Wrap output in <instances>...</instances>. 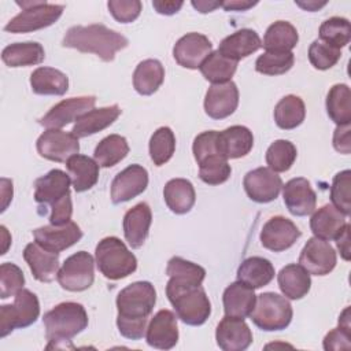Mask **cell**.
Returning <instances> with one entry per match:
<instances>
[{"mask_svg": "<svg viewBox=\"0 0 351 351\" xmlns=\"http://www.w3.org/2000/svg\"><path fill=\"white\" fill-rule=\"evenodd\" d=\"M155 303L156 291L149 281H136L125 287L117 296L119 333L129 340L143 339Z\"/></svg>", "mask_w": 351, "mask_h": 351, "instance_id": "1", "label": "cell"}, {"mask_svg": "<svg viewBox=\"0 0 351 351\" xmlns=\"http://www.w3.org/2000/svg\"><path fill=\"white\" fill-rule=\"evenodd\" d=\"M62 45L80 52L95 53L104 62H112L115 53L129 45V40L104 25L93 23L70 27L62 40Z\"/></svg>", "mask_w": 351, "mask_h": 351, "instance_id": "2", "label": "cell"}, {"mask_svg": "<svg viewBox=\"0 0 351 351\" xmlns=\"http://www.w3.org/2000/svg\"><path fill=\"white\" fill-rule=\"evenodd\" d=\"M88 314L82 304L75 302H63L47 311L43 317L47 350L74 348L71 339L88 326Z\"/></svg>", "mask_w": 351, "mask_h": 351, "instance_id": "3", "label": "cell"}, {"mask_svg": "<svg viewBox=\"0 0 351 351\" xmlns=\"http://www.w3.org/2000/svg\"><path fill=\"white\" fill-rule=\"evenodd\" d=\"M166 295L177 317L186 325H203L211 314V303L202 285L180 284L169 278Z\"/></svg>", "mask_w": 351, "mask_h": 351, "instance_id": "4", "label": "cell"}, {"mask_svg": "<svg viewBox=\"0 0 351 351\" xmlns=\"http://www.w3.org/2000/svg\"><path fill=\"white\" fill-rule=\"evenodd\" d=\"M95 259L100 273L106 278L114 281L128 277L137 269L134 254L115 236L104 237L99 241L95 251Z\"/></svg>", "mask_w": 351, "mask_h": 351, "instance_id": "5", "label": "cell"}, {"mask_svg": "<svg viewBox=\"0 0 351 351\" xmlns=\"http://www.w3.org/2000/svg\"><path fill=\"white\" fill-rule=\"evenodd\" d=\"M16 4L22 7V11L4 26L8 33H29L48 27L60 18L64 10L62 4H49L38 0L16 1Z\"/></svg>", "mask_w": 351, "mask_h": 351, "instance_id": "6", "label": "cell"}, {"mask_svg": "<svg viewBox=\"0 0 351 351\" xmlns=\"http://www.w3.org/2000/svg\"><path fill=\"white\" fill-rule=\"evenodd\" d=\"M293 310L287 298L276 292H263L256 296L255 307L250 317L262 330L273 332L285 329L292 321Z\"/></svg>", "mask_w": 351, "mask_h": 351, "instance_id": "7", "label": "cell"}, {"mask_svg": "<svg viewBox=\"0 0 351 351\" xmlns=\"http://www.w3.org/2000/svg\"><path fill=\"white\" fill-rule=\"evenodd\" d=\"M40 303L36 293L22 288L16 292L12 304L0 306V337H5L14 329L27 328L37 321Z\"/></svg>", "mask_w": 351, "mask_h": 351, "instance_id": "8", "label": "cell"}, {"mask_svg": "<svg viewBox=\"0 0 351 351\" xmlns=\"http://www.w3.org/2000/svg\"><path fill=\"white\" fill-rule=\"evenodd\" d=\"M58 282L70 292L88 289L95 280V259L86 251H78L70 255L58 271Z\"/></svg>", "mask_w": 351, "mask_h": 351, "instance_id": "9", "label": "cell"}, {"mask_svg": "<svg viewBox=\"0 0 351 351\" xmlns=\"http://www.w3.org/2000/svg\"><path fill=\"white\" fill-rule=\"evenodd\" d=\"M36 147L41 158L52 162H67L69 158L80 151L78 137L73 132L60 129H47L37 138Z\"/></svg>", "mask_w": 351, "mask_h": 351, "instance_id": "10", "label": "cell"}, {"mask_svg": "<svg viewBox=\"0 0 351 351\" xmlns=\"http://www.w3.org/2000/svg\"><path fill=\"white\" fill-rule=\"evenodd\" d=\"M95 104V96H78L64 99L55 104L44 117H41L38 119V123L47 129H60L67 123L77 121L85 112L93 110Z\"/></svg>", "mask_w": 351, "mask_h": 351, "instance_id": "11", "label": "cell"}, {"mask_svg": "<svg viewBox=\"0 0 351 351\" xmlns=\"http://www.w3.org/2000/svg\"><path fill=\"white\" fill-rule=\"evenodd\" d=\"M337 263L333 247L318 237H311L304 244L299 255V265L314 276L329 274Z\"/></svg>", "mask_w": 351, "mask_h": 351, "instance_id": "12", "label": "cell"}, {"mask_svg": "<svg viewBox=\"0 0 351 351\" xmlns=\"http://www.w3.org/2000/svg\"><path fill=\"white\" fill-rule=\"evenodd\" d=\"M243 186L251 200L256 203H269L276 200L280 195L282 180L269 167H258L244 176Z\"/></svg>", "mask_w": 351, "mask_h": 351, "instance_id": "13", "label": "cell"}, {"mask_svg": "<svg viewBox=\"0 0 351 351\" xmlns=\"http://www.w3.org/2000/svg\"><path fill=\"white\" fill-rule=\"evenodd\" d=\"M211 41L200 33H186L173 47V56L176 62L191 70H196L211 53Z\"/></svg>", "mask_w": 351, "mask_h": 351, "instance_id": "14", "label": "cell"}, {"mask_svg": "<svg viewBox=\"0 0 351 351\" xmlns=\"http://www.w3.org/2000/svg\"><path fill=\"white\" fill-rule=\"evenodd\" d=\"M148 186V171L140 165H130L119 171L111 182V200L114 204L129 202L141 195Z\"/></svg>", "mask_w": 351, "mask_h": 351, "instance_id": "15", "label": "cell"}, {"mask_svg": "<svg viewBox=\"0 0 351 351\" xmlns=\"http://www.w3.org/2000/svg\"><path fill=\"white\" fill-rule=\"evenodd\" d=\"M299 228L288 218L271 217L261 230V243L266 250L281 252L291 248L300 237Z\"/></svg>", "mask_w": 351, "mask_h": 351, "instance_id": "16", "label": "cell"}, {"mask_svg": "<svg viewBox=\"0 0 351 351\" xmlns=\"http://www.w3.org/2000/svg\"><path fill=\"white\" fill-rule=\"evenodd\" d=\"M33 237L44 250L59 254L78 243L82 237V230L75 222L70 221L62 226L45 225L37 228L33 230Z\"/></svg>", "mask_w": 351, "mask_h": 351, "instance_id": "17", "label": "cell"}, {"mask_svg": "<svg viewBox=\"0 0 351 351\" xmlns=\"http://www.w3.org/2000/svg\"><path fill=\"white\" fill-rule=\"evenodd\" d=\"M239 106V89L233 81L213 84L206 92L204 111L213 119H223L232 115Z\"/></svg>", "mask_w": 351, "mask_h": 351, "instance_id": "18", "label": "cell"}, {"mask_svg": "<svg viewBox=\"0 0 351 351\" xmlns=\"http://www.w3.org/2000/svg\"><path fill=\"white\" fill-rule=\"evenodd\" d=\"M282 199L288 211L295 217H306L314 213L317 195L307 178L296 177L282 185Z\"/></svg>", "mask_w": 351, "mask_h": 351, "instance_id": "19", "label": "cell"}, {"mask_svg": "<svg viewBox=\"0 0 351 351\" xmlns=\"http://www.w3.org/2000/svg\"><path fill=\"white\" fill-rule=\"evenodd\" d=\"M148 346L158 350H170L178 341L176 314L170 310H159L149 321L145 330Z\"/></svg>", "mask_w": 351, "mask_h": 351, "instance_id": "20", "label": "cell"}, {"mask_svg": "<svg viewBox=\"0 0 351 351\" xmlns=\"http://www.w3.org/2000/svg\"><path fill=\"white\" fill-rule=\"evenodd\" d=\"M215 340L223 351H244L252 343V332L244 319L225 315L217 326Z\"/></svg>", "mask_w": 351, "mask_h": 351, "instance_id": "21", "label": "cell"}, {"mask_svg": "<svg viewBox=\"0 0 351 351\" xmlns=\"http://www.w3.org/2000/svg\"><path fill=\"white\" fill-rule=\"evenodd\" d=\"M23 259L26 261L34 278L41 282H51L58 276L59 254L44 250L36 241L25 247Z\"/></svg>", "mask_w": 351, "mask_h": 351, "instance_id": "22", "label": "cell"}, {"mask_svg": "<svg viewBox=\"0 0 351 351\" xmlns=\"http://www.w3.org/2000/svg\"><path fill=\"white\" fill-rule=\"evenodd\" d=\"M70 176L63 170L53 169L34 182V200L38 204L52 206L58 200L70 195Z\"/></svg>", "mask_w": 351, "mask_h": 351, "instance_id": "23", "label": "cell"}, {"mask_svg": "<svg viewBox=\"0 0 351 351\" xmlns=\"http://www.w3.org/2000/svg\"><path fill=\"white\" fill-rule=\"evenodd\" d=\"M152 222V213L147 203L141 202L126 211L123 217V234L128 244L137 250L140 248L149 233V226Z\"/></svg>", "mask_w": 351, "mask_h": 351, "instance_id": "24", "label": "cell"}, {"mask_svg": "<svg viewBox=\"0 0 351 351\" xmlns=\"http://www.w3.org/2000/svg\"><path fill=\"white\" fill-rule=\"evenodd\" d=\"M217 144L225 159H239L250 154L254 145L252 132L241 125H233L218 132Z\"/></svg>", "mask_w": 351, "mask_h": 351, "instance_id": "25", "label": "cell"}, {"mask_svg": "<svg viewBox=\"0 0 351 351\" xmlns=\"http://www.w3.org/2000/svg\"><path fill=\"white\" fill-rule=\"evenodd\" d=\"M225 315L233 318H247L255 307L256 295L248 285L236 281L226 287L222 296Z\"/></svg>", "mask_w": 351, "mask_h": 351, "instance_id": "26", "label": "cell"}, {"mask_svg": "<svg viewBox=\"0 0 351 351\" xmlns=\"http://www.w3.org/2000/svg\"><path fill=\"white\" fill-rule=\"evenodd\" d=\"M346 223V215L343 213H340L333 204H325L313 214L310 219V229L314 237L329 241L339 237Z\"/></svg>", "mask_w": 351, "mask_h": 351, "instance_id": "27", "label": "cell"}, {"mask_svg": "<svg viewBox=\"0 0 351 351\" xmlns=\"http://www.w3.org/2000/svg\"><path fill=\"white\" fill-rule=\"evenodd\" d=\"M262 47V40L252 29H240L225 37L218 47L219 53L239 62L256 52Z\"/></svg>", "mask_w": 351, "mask_h": 351, "instance_id": "28", "label": "cell"}, {"mask_svg": "<svg viewBox=\"0 0 351 351\" xmlns=\"http://www.w3.org/2000/svg\"><path fill=\"white\" fill-rule=\"evenodd\" d=\"M121 112H122V110L118 104H112V106L101 107V108H93V110L85 112L84 115H81L75 121L71 132L78 138L92 136V134L108 128L110 125H112L117 121V118L121 115Z\"/></svg>", "mask_w": 351, "mask_h": 351, "instance_id": "29", "label": "cell"}, {"mask_svg": "<svg viewBox=\"0 0 351 351\" xmlns=\"http://www.w3.org/2000/svg\"><path fill=\"white\" fill-rule=\"evenodd\" d=\"M99 165L86 155H73L66 162L73 188L75 192H85L95 186L99 180Z\"/></svg>", "mask_w": 351, "mask_h": 351, "instance_id": "30", "label": "cell"}, {"mask_svg": "<svg viewBox=\"0 0 351 351\" xmlns=\"http://www.w3.org/2000/svg\"><path fill=\"white\" fill-rule=\"evenodd\" d=\"M277 281L282 295L292 300L304 298L311 288L310 273L296 263L284 266L277 276Z\"/></svg>", "mask_w": 351, "mask_h": 351, "instance_id": "31", "label": "cell"}, {"mask_svg": "<svg viewBox=\"0 0 351 351\" xmlns=\"http://www.w3.org/2000/svg\"><path fill=\"white\" fill-rule=\"evenodd\" d=\"M274 266L262 256H251L241 262L237 269V281L248 285L252 289L267 285L274 278Z\"/></svg>", "mask_w": 351, "mask_h": 351, "instance_id": "32", "label": "cell"}, {"mask_svg": "<svg viewBox=\"0 0 351 351\" xmlns=\"http://www.w3.org/2000/svg\"><path fill=\"white\" fill-rule=\"evenodd\" d=\"M163 197L174 214H186L195 204L196 192L189 180L173 178L166 182Z\"/></svg>", "mask_w": 351, "mask_h": 351, "instance_id": "33", "label": "cell"}, {"mask_svg": "<svg viewBox=\"0 0 351 351\" xmlns=\"http://www.w3.org/2000/svg\"><path fill=\"white\" fill-rule=\"evenodd\" d=\"M30 86L36 95L62 96L69 89V78L53 67H38L30 75Z\"/></svg>", "mask_w": 351, "mask_h": 351, "instance_id": "34", "label": "cell"}, {"mask_svg": "<svg viewBox=\"0 0 351 351\" xmlns=\"http://www.w3.org/2000/svg\"><path fill=\"white\" fill-rule=\"evenodd\" d=\"M45 58V51L40 43L26 41L7 45L1 52V59L8 67H27L40 64Z\"/></svg>", "mask_w": 351, "mask_h": 351, "instance_id": "35", "label": "cell"}, {"mask_svg": "<svg viewBox=\"0 0 351 351\" xmlns=\"http://www.w3.org/2000/svg\"><path fill=\"white\" fill-rule=\"evenodd\" d=\"M165 80L163 64L156 59H145L137 64L133 73V86L137 93L149 96L155 93Z\"/></svg>", "mask_w": 351, "mask_h": 351, "instance_id": "36", "label": "cell"}, {"mask_svg": "<svg viewBox=\"0 0 351 351\" xmlns=\"http://www.w3.org/2000/svg\"><path fill=\"white\" fill-rule=\"evenodd\" d=\"M299 41L296 27L287 21H277L271 23L263 37L262 47L266 51L291 52Z\"/></svg>", "mask_w": 351, "mask_h": 351, "instance_id": "37", "label": "cell"}, {"mask_svg": "<svg viewBox=\"0 0 351 351\" xmlns=\"http://www.w3.org/2000/svg\"><path fill=\"white\" fill-rule=\"evenodd\" d=\"M306 117L304 101L296 95L284 96L274 107V121L278 128L291 130L302 125Z\"/></svg>", "mask_w": 351, "mask_h": 351, "instance_id": "38", "label": "cell"}, {"mask_svg": "<svg viewBox=\"0 0 351 351\" xmlns=\"http://www.w3.org/2000/svg\"><path fill=\"white\" fill-rule=\"evenodd\" d=\"M326 112L339 125L351 122V90L346 84L333 85L326 96Z\"/></svg>", "mask_w": 351, "mask_h": 351, "instance_id": "39", "label": "cell"}, {"mask_svg": "<svg viewBox=\"0 0 351 351\" xmlns=\"http://www.w3.org/2000/svg\"><path fill=\"white\" fill-rule=\"evenodd\" d=\"M128 154L129 144L126 138L119 134H110L96 145L93 156L99 166L112 167L125 159Z\"/></svg>", "mask_w": 351, "mask_h": 351, "instance_id": "40", "label": "cell"}, {"mask_svg": "<svg viewBox=\"0 0 351 351\" xmlns=\"http://www.w3.org/2000/svg\"><path fill=\"white\" fill-rule=\"evenodd\" d=\"M199 69L203 77L211 84H225L229 82L236 73L237 62L223 56L217 49L207 56Z\"/></svg>", "mask_w": 351, "mask_h": 351, "instance_id": "41", "label": "cell"}, {"mask_svg": "<svg viewBox=\"0 0 351 351\" xmlns=\"http://www.w3.org/2000/svg\"><path fill=\"white\" fill-rule=\"evenodd\" d=\"M166 274L170 277V280L180 284L202 285L206 277V270L202 266L189 262L181 256H173L167 262Z\"/></svg>", "mask_w": 351, "mask_h": 351, "instance_id": "42", "label": "cell"}, {"mask_svg": "<svg viewBox=\"0 0 351 351\" xmlns=\"http://www.w3.org/2000/svg\"><path fill=\"white\" fill-rule=\"evenodd\" d=\"M176 151V136L167 126H162L154 132L149 138V156L156 166L167 163Z\"/></svg>", "mask_w": 351, "mask_h": 351, "instance_id": "43", "label": "cell"}, {"mask_svg": "<svg viewBox=\"0 0 351 351\" xmlns=\"http://www.w3.org/2000/svg\"><path fill=\"white\" fill-rule=\"evenodd\" d=\"M217 137H218L217 130H206L195 137L192 152L199 167L214 163V162H219V160H228L221 155L218 149Z\"/></svg>", "mask_w": 351, "mask_h": 351, "instance_id": "44", "label": "cell"}, {"mask_svg": "<svg viewBox=\"0 0 351 351\" xmlns=\"http://www.w3.org/2000/svg\"><path fill=\"white\" fill-rule=\"evenodd\" d=\"M296 155L298 151L293 143L289 140H276L269 145L266 151V163L270 170L276 173H284L292 167Z\"/></svg>", "mask_w": 351, "mask_h": 351, "instance_id": "45", "label": "cell"}, {"mask_svg": "<svg viewBox=\"0 0 351 351\" xmlns=\"http://www.w3.org/2000/svg\"><path fill=\"white\" fill-rule=\"evenodd\" d=\"M318 33L321 41L340 49L350 43L351 26L348 19L343 16H332L322 22Z\"/></svg>", "mask_w": 351, "mask_h": 351, "instance_id": "46", "label": "cell"}, {"mask_svg": "<svg viewBox=\"0 0 351 351\" xmlns=\"http://www.w3.org/2000/svg\"><path fill=\"white\" fill-rule=\"evenodd\" d=\"M295 56L291 52H277L265 51L258 56L255 62V69L258 73L265 75H281L289 71L293 66Z\"/></svg>", "mask_w": 351, "mask_h": 351, "instance_id": "47", "label": "cell"}, {"mask_svg": "<svg viewBox=\"0 0 351 351\" xmlns=\"http://www.w3.org/2000/svg\"><path fill=\"white\" fill-rule=\"evenodd\" d=\"M330 200L332 204L346 217L351 214V170H343L333 177Z\"/></svg>", "mask_w": 351, "mask_h": 351, "instance_id": "48", "label": "cell"}, {"mask_svg": "<svg viewBox=\"0 0 351 351\" xmlns=\"http://www.w3.org/2000/svg\"><path fill=\"white\" fill-rule=\"evenodd\" d=\"M341 58V51L321 40H314L308 47V60L317 70L333 67Z\"/></svg>", "mask_w": 351, "mask_h": 351, "instance_id": "49", "label": "cell"}, {"mask_svg": "<svg viewBox=\"0 0 351 351\" xmlns=\"http://www.w3.org/2000/svg\"><path fill=\"white\" fill-rule=\"evenodd\" d=\"M25 285L23 271L14 263L5 262L0 266V298L15 296Z\"/></svg>", "mask_w": 351, "mask_h": 351, "instance_id": "50", "label": "cell"}, {"mask_svg": "<svg viewBox=\"0 0 351 351\" xmlns=\"http://www.w3.org/2000/svg\"><path fill=\"white\" fill-rule=\"evenodd\" d=\"M107 7L114 19L121 23H130L138 18L143 4L138 0H110Z\"/></svg>", "mask_w": 351, "mask_h": 351, "instance_id": "51", "label": "cell"}, {"mask_svg": "<svg viewBox=\"0 0 351 351\" xmlns=\"http://www.w3.org/2000/svg\"><path fill=\"white\" fill-rule=\"evenodd\" d=\"M230 173H232V169L228 160H219V162L199 167L200 180L208 185L223 184L230 177Z\"/></svg>", "mask_w": 351, "mask_h": 351, "instance_id": "52", "label": "cell"}, {"mask_svg": "<svg viewBox=\"0 0 351 351\" xmlns=\"http://www.w3.org/2000/svg\"><path fill=\"white\" fill-rule=\"evenodd\" d=\"M71 214H73L71 195H67L51 206L49 222L51 225H55V226L66 225L67 222H70Z\"/></svg>", "mask_w": 351, "mask_h": 351, "instance_id": "53", "label": "cell"}, {"mask_svg": "<svg viewBox=\"0 0 351 351\" xmlns=\"http://www.w3.org/2000/svg\"><path fill=\"white\" fill-rule=\"evenodd\" d=\"M324 348L326 351L337 350H350L351 348V333L346 332L341 328H335L326 333L324 339Z\"/></svg>", "mask_w": 351, "mask_h": 351, "instance_id": "54", "label": "cell"}, {"mask_svg": "<svg viewBox=\"0 0 351 351\" xmlns=\"http://www.w3.org/2000/svg\"><path fill=\"white\" fill-rule=\"evenodd\" d=\"M350 123L339 125L333 133V147L337 152L348 155L351 152V138H350Z\"/></svg>", "mask_w": 351, "mask_h": 351, "instance_id": "55", "label": "cell"}, {"mask_svg": "<svg viewBox=\"0 0 351 351\" xmlns=\"http://www.w3.org/2000/svg\"><path fill=\"white\" fill-rule=\"evenodd\" d=\"M184 5L182 1H174V0H154L152 7L158 14L162 15H173L181 10Z\"/></svg>", "mask_w": 351, "mask_h": 351, "instance_id": "56", "label": "cell"}, {"mask_svg": "<svg viewBox=\"0 0 351 351\" xmlns=\"http://www.w3.org/2000/svg\"><path fill=\"white\" fill-rule=\"evenodd\" d=\"M350 229H351L350 223H346L343 232L336 239L337 250L340 251V255L344 261H350V256H351V252H350Z\"/></svg>", "mask_w": 351, "mask_h": 351, "instance_id": "57", "label": "cell"}, {"mask_svg": "<svg viewBox=\"0 0 351 351\" xmlns=\"http://www.w3.org/2000/svg\"><path fill=\"white\" fill-rule=\"evenodd\" d=\"M258 1H248V0H226L222 1V8L225 11H247L248 8L256 5Z\"/></svg>", "mask_w": 351, "mask_h": 351, "instance_id": "58", "label": "cell"}, {"mask_svg": "<svg viewBox=\"0 0 351 351\" xmlns=\"http://www.w3.org/2000/svg\"><path fill=\"white\" fill-rule=\"evenodd\" d=\"M192 5L202 14H207L211 12L214 10H217L218 7L222 5V1H213V0H197V1H192Z\"/></svg>", "mask_w": 351, "mask_h": 351, "instance_id": "59", "label": "cell"}, {"mask_svg": "<svg viewBox=\"0 0 351 351\" xmlns=\"http://www.w3.org/2000/svg\"><path fill=\"white\" fill-rule=\"evenodd\" d=\"M339 328L351 333V321H350V307H346L339 317Z\"/></svg>", "mask_w": 351, "mask_h": 351, "instance_id": "60", "label": "cell"}, {"mask_svg": "<svg viewBox=\"0 0 351 351\" xmlns=\"http://www.w3.org/2000/svg\"><path fill=\"white\" fill-rule=\"evenodd\" d=\"M299 7H302L303 10L307 11H317L321 7H324L326 4V1H315V0H308V1H295Z\"/></svg>", "mask_w": 351, "mask_h": 351, "instance_id": "61", "label": "cell"}, {"mask_svg": "<svg viewBox=\"0 0 351 351\" xmlns=\"http://www.w3.org/2000/svg\"><path fill=\"white\" fill-rule=\"evenodd\" d=\"M0 229H1V236H3V241H4V247H3L1 255H4V254L7 252V248H8V244H10V241H11V237H8V232H7V229H5L4 225H1Z\"/></svg>", "mask_w": 351, "mask_h": 351, "instance_id": "62", "label": "cell"}]
</instances>
